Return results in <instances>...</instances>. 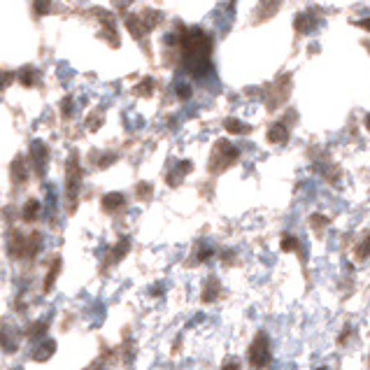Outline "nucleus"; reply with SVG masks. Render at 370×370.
Wrapping results in <instances>:
<instances>
[{
    "instance_id": "24",
    "label": "nucleus",
    "mask_w": 370,
    "mask_h": 370,
    "mask_svg": "<svg viewBox=\"0 0 370 370\" xmlns=\"http://www.w3.org/2000/svg\"><path fill=\"white\" fill-rule=\"evenodd\" d=\"M296 247H298V240L284 238V242H282V250H284V252H291V250H296Z\"/></svg>"
},
{
    "instance_id": "4",
    "label": "nucleus",
    "mask_w": 370,
    "mask_h": 370,
    "mask_svg": "<svg viewBox=\"0 0 370 370\" xmlns=\"http://www.w3.org/2000/svg\"><path fill=\"white\" fill-rule=\"evenodd\" d=\"M8 250L12 257H17V259H26V235H21L19 231H12L10 233V238H8Z\"/></svg>"
},
{
    "instance_id": "5",
    "label": "nucleus",
    "mask_w": 370,
    "mask_h": 370,
    "mask_svg": "<svg viewBox=\"0 0 370 370\" xmlns=\"http://www.w3.org/2000/svg\"><path fill=\"white\" fill-rule=\"evenodd\" d=\"M30 158H33V165H35L37 175H44V165H47V149H44L42 142L30 145Z\"/></svg>"
},
{
    "instance_id": "6",
    "label": "nucleus",
    "mask_w": 370,
    "mask_h": 370,
    "mask_svg": "<svg viewBox=\"0 0 370 370\" xmlns=\"http://www.w3.org/2000/svg\"><path fill=\"white\" fill-rule=\"evenodd\" d=\"M0 347L5 352H15L17 349V331L10 326V324H3L0 326Z\"/></svg>"
},
{
    "instance_id": "28",
    "label": "nucleus",
    "mask_w": 370,
    "mask_h": 370,
    "mask_svg": "<svg viewBox=\"0 0 370 370\" xmlns=\"http://www.w3.org/2000/svg\"><path fill=\"white\" fill-rule=\"evenodd\" d=\"M356 26H361V28L370 30V19H366V21H356Z\"/></svg>"
},
{
    "instance_id": "16",
    "label": "nucleus",
    "mask_w": 370,
    "mask_h": 370,
    "mask_svg": "<svg viewBox=\"0 0 370 370\" xmlns=\"http://www.w3.org/2000/svg\"><path fill=\"white\" fill-rule=\"evenodd\" d=\"M224 126H226L228 133H247V131H250V126L242 124V121H238V119H226Z\"/></svg>"
},
{
    "instance_id": "10",
    "label": "nucleus",
    "mask_w": 370,
    "mask_h": 370,
    "mask_svg": "<svg viewBox=\"0 0 370 370\" xmlns=\"http://www.w3.org/2000/svg\"><path fill=\"white\" fill-rule=\"evenodd\" d=\"M126 203L124 194H119V191H112V194H105L103 196V207L105 210H117Z\"/></svg>"
},
{
    "instance_id": "8",
    "label": "nucleus",
    "mask_w": 370,
    "mask_h": 370,
    "mask_svg": "<svg viewBox=\"0 0 370 370\" xmlns=\"http://www.w3.org/2000/svg\"><path fill=\"white\" fill-rule=\"evenodd\" d=\"M268 140H270L272 145H284L286 140H289V131H286L284 124H272L270 131H268Z\"/></svg>"
},
{
    "instance_id": "25",
    "label": "nucleus",
    "mask_w": 370,
    "mask_h": 370,
    "mask_svg": "<svg viewBox=\"0 0 370 370\" xmlns=\"http://www.w3.org/2000/svg\"><path fill=\"white\" fill-rule=\"evenodd\" d=\"M326 216H322V214H312V224H315V228H324V224H326Z\"/></svg>"
},
{
    "instance_id": "18",
    "label": "nucleus",
    "mask_w": 370,
    "mask_h": 370,
    "mask_svg": "<svg viewBox=\"0 0 370 370\" xmlns=\"http://www.w3.org/2000/svg\"><path fill=\"white\" fill-rule=\"evenodd\" d=\"M47 326H49V322H47V319H42L40 324H35V326L28 331V335L33 337V340H37V337H42V335H44V331H47Z\"/></svg>"
},
{
    "instance_id": "23",
    "label": "nucleus",
    "mask_w": 370,
    "mask_h": 370,
    "mask_svg": "<svg viewBox=\"0 0 370 370\" xmlns=\"http://www.w3.org/2000/svg\"><path fill=\"white\" fill-rule=\"evenodd\" d=\"M138 196H140V198H149V196H151V184H138Z\"/></svg>"
},
{
    "instance_id": "12",
    "label": "nucleus",
    "mask_w": 370,
    "mask_h": 370,
    "mask_svg": "<svg viewBox=\"0 0 370 370\" xmlns=\"http://www.w3.org/2000/svg\"><path fill=\"white\" fill-rule=\"evenodd\" d=\"M42 247V235L40 233H30V238H26V257H35Z\"/></svg>"
},
{
    "instance_id": "14",
    "label": "nucleus",
    "mask_w": 370,
    "mask_h": 370,
    "mask_svg": "<svg viewBox=\"0 0 370 370\" xmlns=\"http://www.w3.org/2000/svg\"><path fill=\"white\" fill-rule=\"evenodd\" d=\"M59 272H61V261L56 259L54 261V266H52V270L47 272V277H44V291H49L54 286V282H56V277H59Z\"/></svg>"
},
{
    "instance_id": "17",
    "label": "nucleus",
    "mask_w": 370,
    "mask_h": 370,
    "mask_svg": "<svg viewBox=\"0 0 370 370\" xmlns=\"http://www.w3.org/2000/svg\"><path fill=\"white\" fill-rule=\"evenodd\" d=\"M219 293V284H216V279H207V289L203 291V301H214V296Z\"/></svg>"
},
{
    "instance_id": "29",
    "label": "nucleus",
    "mask_w": 370,
    "mask_h": 370,
    "mask_svg": "<svg viewBox=\"0 0 370 370\" xmlns=\"http://www.w3.org/2000/svg\"><path fill=\"white\" fill-rule=\"evenodd\" d=\"M114 161V156H107V158H100V165H103V168H105V165H110Z\"/></svg>"
},
{
    "instance_id": "1",
    "label": "nucleus",
    "mask_w": 370,
    "mask_h": 370,
    "mask_svg": "<svg viewBox=\"0 0 370 370\" xmlns=\"http://www.w3.org/2000/svg\"><path fill=\"white\" fill-rule=\"evenodd\" d=\"M250 363L254 368H266L270 363V342H268L266 333H259L254 337L252 347H250Z\"/></svg>"
},
{
    "instance_id": "19",
    "label": "nucleus",
    "mask_w": 370,
    "mask_h": 370,
    "mask_svg": "<svg viewBox=\"0 0 370 370\" xmlns=\"http://www.w3.org/2000/svg\"><path fill=\"white\" fill-rule=\"evenodd\" d=\"M129 245H131L129 238H124V240H121L119 245H117V250H114V254H112V261H119L121 257H124V254L129 252Z\"/></svg>"
},
{
    "instance_id": "13",
    "label": "nucleus",
    "mask_w": 370,
    "mask_h": 370,
    "mask_svg": "<svg viewBox=\"0 0 370 370\" xmlns=\"http://www.w3.org/2000/svg\"><path fill=\"white\" fill-rule=\"evenodd\" d=\"M56 352V342L54 340H44L42 344H40V349L35 352V359L37 361H44V359H49Z\"/></svg>"
},
{
    "instance_id": "20",
    "label": "nucleus",
    "mask_w": 370,
    "mask_h": 370,
    "mask_svg": "<svg viewBox=\"0 0 370 370\" xmlns=\"http://www.w3.org/2000/svg\"><path fill=\"white\" fill-rule=\"evenodd\" d=\"M368 254H370V235H366V238H363L361 247L356 250V257H359V259H368Z\"/></svg>"
},
{
    "instance_id": "27",
    "label": "nucleus",
    "mask_w": 370,
    "mask_h": 370,
    "mask_svg": "<svg viewBox=\"0 0 370 370\" xmlns=\"http://www.w3.org/2000/svg\"><path fill=\"white\" fill-rule=\"evenodd\" d=\"M10 82H12V75H0V89H3V86H8Z\"/></svg>"
},
{
    "instance_id": "11",
    "label": "nucleus",
    "mask_w": 370,
    "mask_h": 370,
    "mask_svg": "<svg viewBox=\"0 0 370 370\" xmlns=\"http://www.w3.org/2000/svg\"><path fill=\"white\" fill-rule=\"evenodd\" d=\"M315 17H310V15H298L296 17V21H293V26H296L298 33H308V30L315 28Z\"/></svg>"
},
{
    "instance_id": "21",
    "label": "nucleus",
    "mask_w": 370,
    "mask_h": 370,
    "mask_svg": "<svg viewBox=\"0 0 370 370\" xmlns=\"http://www.w3.org/2000/svg\"><path fill=\"white\" fill-rule=\"evenodd\" d=\"M49 5H52V0H35V3H33V8H35V12H37V15H47V12H49Z\"/></svg>"
},
{
    "instance_id": "26",
    "label": "nucleus",
    "mask_w": 370,
    "mask_h": 370,
    "mask_svg": "<svg viewBox=\"0 0 370 370\" xmlns=\"http://www.w3.org/2000/svg\"><path fill=\"white\" fill-rule=\"evenodd\" d=\"M177 95H180V98H184V100H187L189 95H191V89H189L187 84H180V86H177Z\"/></svg>"
},
{
    "instance_id": "30",
    "label": "nucleus",
    "mask_w": 370,
    "mask_h": 370,
    "mask_svg": "<svg viewBox=\"0 0 370 370\" xmlns=\"http://www.w3.org/2000/svg\"><path fill=\"white\" fill-rule=\"evenodd\" d=\"M224 370H238V363H235V361L226 363V366H224Z\"/></svg>"
},
{
    "instance_id": "9",
    "label": "nucleus",
    "mask_w": 370,
    "mask_h": 370,
    "mask_svg": "<svg viewBox=\"0 0 370 370\" xmlns=\"http://www.w3.org/2000/svg\"><path fill=\"white\" fill-rule=\"evenodd\" d=\"M12 177H15V182H26V177H28V170H26V163H24V158L21 156H17L15 158V163H12Z\"/></svg>"
},
{
    "instance_id": "7",
    "label": "nucleus",
    "mask_w": 370,
    "mask_h": 370,
    "mask_svg": "<svg viewBox=\"0 0 370 370\" xmlns=\"http://www.w3.org/2000/svg\"><path fill=\"white\" fill-rule=\"evenodd\" d=\"M279 5H282V0H261L259 8H257V19L259 21H266V19L275 17Z\"/></svg>"
},
{
    "instance_id": "2",
    "label": "nucleus",
    "mask_w": 370,
    "mask_h": 370,
    "mask_svg": "<svg viewBox=\"0 0 370 370\" xmlns=\"http://www.w3.org/2000/svg\"><path fill=\"white\" fill-rule=\"evenodd\" d=\"M80 182H82V170H80V163H77V154H73V156H70V163H68V175H66V189H68L70 205H75V203H77Z\"/></svg>"
},
{
    "instance_id": "31",
    "label": "nucleus",
    "mask_w": 370,
    "mask_h": 370,
    "mask_svg": "<svg viewBox=\"0 0 370 370\" xmlns=\"http://www.w3.org/2000/svg\"><path fill=\"white\" fill-rule=\"evenodd\" d=\"M366 129L370 131V114H368V117H366Z\"/></svg>"
},
{
    "instance_id": "3",
    "label": "nucleus",
    "mask_w": 370,
    "mask_h": 370,
    "mask_svg": "<svg viewBox=\"0 0 370 370\" xmlns=\"http://www.w3.org/2000/svg\"><path fill=\"white\" fill-rule=\"evenodd\" d=\"M214 158H219V161H216V165H212V168H216V170L226 168L228 163H233L235 158H238V149L221 140V142H216V147H214Z\"/></svg>"
},
{
    "instance_id": "32",
    "label": "nucleus",
    "mask_w": 370,
    "mask_h": 370,
    "mask_svg": "<svg viewBox=\"0 0 370 370\" xmlns=\"http://www.w3.org/2000/svg\"><path fill=\"white\" fill-rule=\"evenodd\" d=\"M322 370H326V368H322Z\"/></svg>"
},
{
    "instance_id": "22",
    "label": "nucleus",
    "mask_w": 370,
    "mask_h": 370,
    "mask_svg": "<svg viewBox=\"0 0 370 370\" xmlns=\"http://www.w3.org/2000/svg\"><path fill=\"white\" fill-rule=\"evenodd\" d=\"M21 82H24V86H30V84H35V70H30V68H26V70H24V75H21Z\"/></svg>"
},
{
    "instance_id": "15",
    "label": "nucleus",
    "mask_w": 370,
    "mask_h": 370,
    "mask_svg": "<svg viewBox=\"0 0 370 370\" xmlns=\"http://www.w3.org/2000/svg\"><path fill=\"white\" fill-rule=\"evenodd\" d=\"M37 214H40V203H37V201H28L26 207H24V219L33 221Z\"/></svg>"
}]
</instances>
